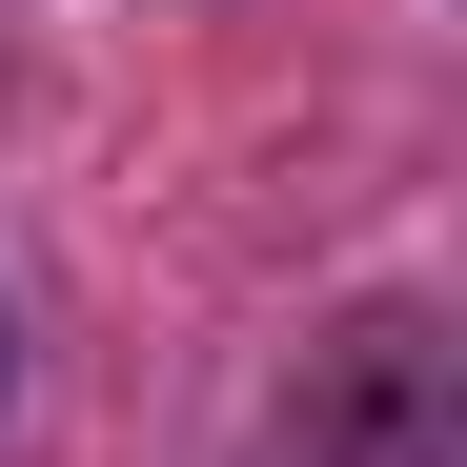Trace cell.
I'll return each mask as SVG.
<instances>
[{
	"mask_svg": "<svg viewBox=\"0 0 467 467\" xmlns=\"http://www.w3.org/2000/svg\"><path fill=\"white\" fill-rule=\"evenodd\" d=\"M305 467H467V427H447V326H427V305H366V326L305 366Z\"/></svg>",
	"mask_w": 467,
	"mask_h": 467,
	"instance_id": "1",
	"label": "cell"
},
{
	"mask_svg": "<svg viewBox=\"0 0 467 467\" xmlns=\"http://www.w3.org/2000/svg\"><path fill=\"white\" fill-rule=\"evenodd\" d=\"M0 407H21V305H0Z\"/></svg>",
	"mask_w": 467,
	"mask_h": 467,
	"instance_id": "2",
	"label": "cell"
}]
</instances>
